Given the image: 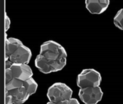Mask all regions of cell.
<instances>
[{"label": "cell", "mask_w": 123, "mask_h": 104, "mask_svg": "<svg viewBox=\"0 0 123 104\" xmlns=\"http://www.w3.org/2000/svg\"><path fill=\"white\" fill-rule=\"evenodd\" d=\"M72 90L63 83H55L48 89L47 97L49 104H59L62 101L69 99L72 96Z\"/></svg>", "instance_id": "cell-1"}, {"label": "cell", "mask_w": 123, "mask_h": 104, "mask_svg": "<svg viewBox=\"0 0 123 104\" xmlns=\"http://www.w3.org/2000/svg\"><path fill=\"white\" fill-rule=\"evenodd\" d=\"M39 54L51 60L67 59V52L65 48L52 40L45 42L41 46Z\"/></svg>", "instance_id": "cell-2"}, {"label": "cell", "mask_w": 123, "mask_h": 104, "mask_svg": "<svg viewBox=\"0 0 123 104\" xmlns=\"http://www.w3.org/2000/svg\"><path fill=\"white\" fill-rule=\"evenodd\" d=\"M102 83L100 72L94 69H86L77 76V86L80 88L99 86Z\"/></svg>", "instance_id": "cell-3"}, {"label": "cell", "mask_w": 123, "mask_h": 104, "mask_svg": "<svg viewBox=\"0 0 123 104\" xmlns=\"http://www.w3.org/2000/svg\"><path fill=\"white\" fill-rule=\"evenodd\" d=\"M79 96L84 103L96 104L102 100L103 92L99 86L80 88Z\"/></svg>", "instance_id": "cell-4"}, {"label": "cell", "mask_w": 123, "mask_h": 104, "mask_svg": "<svg viewBox=\"0 0 123 104\" xmlns=\"http://www.w3.org/2000/svg\"><path fill=\"white\" fill-rule=\"evenodd\" d=\"M30 95L25 89L22 86L10 90H6V103L22 104L28 100Z\"/></svg>", "instance_id": "cell-5"}, {"label": "cell", "mask_w": 123, "mask_h": 104, "mask_svg": "<svg viewBox=\"0 0 123 104\" xmlns=\"http://www.w3.org/2000/svg\"><path fill=\"white\" fill-rule=\"evenodd\" d=\"M32 58L31 49L27 46L22 45L9 56V60L12 63L28 64Z\"/></svg>", "instance_id": "cell-6"}, {"label": "cell", "mask_w": 123, "mask_h": 104, "mask_svg": "<svg viewBox=\"0 0 123 104\" xmlns=\"http://www.w3.org/2000/svg\"><path fill=\"white\" fill-rule=\"evenodd\" d=\"M12 72L15 78L25 81L32 77L33 72L28 64L25 63H12L11 66Z\"/></svg>", "instance_id": "cell-7"}, {"label": "cell", "mask_w": 123, "mask_h": 104, "mask_svg": "<svg viewBox=\"0 0 123 104\" xmlns=\"http://www.w3.org/2000/svg\"><path fill=\"white\" fill-rule=\"evenodd\" d=\"M110 0H86V7L92 14H102L109 6Z\"/></svg>", "instance_id": "cell-8"}, {"label": "cell", "mask_w": 123, "mask_h": 104, "mask_svg": "<svg viewBox=\"0 0 123 104\" xmlns=\"http://www.w3.org/2000/svg\"><path fill=\"white\" fill-rule=\"evenodd\" d=\"M35 65L38 68V69L41 72L48 74V73L54 72L52 65L50 63V60L48 59L41 54L38 55L35 60Z\"/></svg>", "instance_id": "cell-9"}, {"label": "cell", "mask_w": 123, "mask_h": 104, "mask_svg": "<svg viewBox=\"0 0 123 104\" xmlns=\"http://www.w3.org/2000/svg\"><path fill=\"white\" fill-rule=\"evenodd\" d=\"M22 45H23L22 41L16 38H7L6 40V60L9 59V56Z\"/></svg>", "instance_id": "cell-10"}, {"label": "cell", "mask_w": 123, "mask_h": 104, "mask_svg": "<svg viewBox=\"0 0 123 104\" xmlns=\"http://www.w3.org/2000/svg\"><path fill=\"white\" fill-rule=\"evenodd\" d=\"M23 87H24L26 91L29 92V94L31 95H33L34 93H36V92L37 90V88H38V84L36 82L32 77L31 78L26 79L24 81L23 83Z\"/></svg>", "instance_id": "cell-11"}, {"label": "cell", "mask_w": 123, "mask_h": 104, "mask_svg": "<svg viewBox=\"0 0 123 104\" xmlns=\"http://www.w3.org/2000/svg\"><path fill=\"white\" fill-rule=\"evenodd\" d=\"M23 83H24V81L13 77L9 82L6 83V90H13V89L22 87L23 86Z\"/></svg>", "instance_id": "cell-12"}, {"label": "cell", "mask_w": 123, "mask_h": 104, "mask_svg": "<svg viewBox=\"0 0 123 104\" xmlns=\"http://www.w3.org/2000/svg\"><path fill=\"white\" fill-rule=\"evenodd\" d=\"M114 24L119 29L123 30V9L119 10L115 15Z\"/></svg>", "instance_id": "cell-13"}, {"label": "cell", "mask_w": 123, "mask_h": 104, "mask_svg": "<svg viewBox=\"0 0 123 104\" xmlns=\"http://www.w3.org/2000/svg\"><path fill=\"white\" fill-rule=\"evenodd\" d=\"M79 102L78 101V99H75V98H69V99H67L65 100H63V101H62L59 104H79Z\"/></svg>", "instance_id": "cell-14"}, {"label": "cell", "mask_w": 123, "mask_h": 104, "mask_svg": "<svg viewBox=\"0 0 123 104\" xmlns=\"http://www.w3.org/2000/svg\"><path fill=\"white\" fill-rule=\"evenodd\" d=\"M13 73L12 72L11 68L9 69H6V83L9 82V80H11L13 78Z\"/></svg>", "instance_id": "cell-15"}, {"label": "cell", "mask_w": 123, "mask_h": 104, "mask_svg": "<svg viewBox=\"0 0 123 104\" xmlns=\"http://www.w3.org/2000/svg\"><path fill=\"white\" fill-rule=\"evenodd\" d=\"M10 25H11L10 19L7 15H6V31L9 30V29L10 28Z\"/></svg>", "instance_id": "cell-16"}, {"label": "cell", "mask_w": 123, "mask_h": 104, "mask_svg": "<svg viewBox=\"0 0 123 104\" xmlns=\"http://www.w3.org/2000/svg\"><path fill=\"white\" fill-rule=\"evenodd\" d=\"M12 65V62L9 59L6 60V69H9V68H11Z\"/></svg>", "instance_id": "cell-17"}]
</instances>
